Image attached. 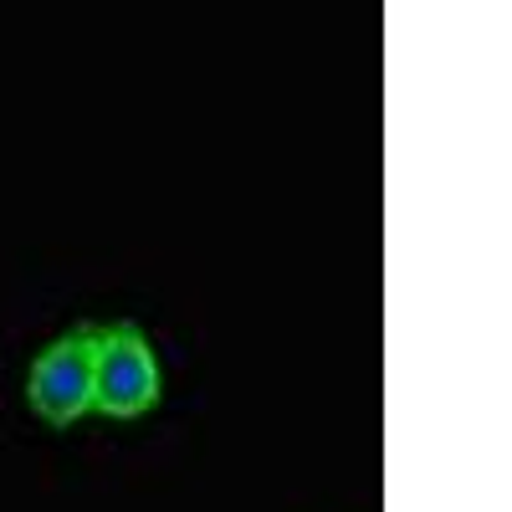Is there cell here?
<instances>
[{
	"mask_svg": "<svg viewBox=\"0 0 512 512\" xmlns=\"http://www.w3.org/2000/svg\"><path fill=\"white\" fill-rule=\"evenodd\" d=\"M93 374H98V323L62 328L26 369V405L47 431H72L93 415Z\"/></svg>",
	"mask_w": 512,
	"mask_h": 512,
	"instance_id": "cell-1",
	"label": "cell"
},
{
	"mask_svg": "<svg viewBox=\"0 0 512 512\" xmlns=\"http://www.w3.org/2000/svg\"><path fill=\"white\" fill-rule=\"evenodd\" d=\"M164 400V369L144 323L113 318L98 323V374H93V415L103 420H144Z\"/></svg>",
	"mask_w": 512,
	"mask_h": 512,
	"instance_id": "cell-2",
	"label": "cell"
}]
</instances>
